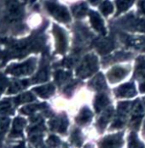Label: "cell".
Returning <instances> with one entry per match:
<instances>
[{"instance_id":"1","label":"cell","mask_w":145,"mask_h":148,"mask_svg":"<svg viewBox=\"0 0 145 148\" xmlns=\"http://www.w3.org/2000/svg\"><path fill=\"white\" fill-rule=\"evenodd\" d=\"M97 70V59L94 56L90 55L86 56L83 63L80 65V66L78 69L77 74L85 78L88 76H90Z\"/></svg>"},{"instance_id":"2","label":"cell","mask_w":145,"mask_h":148,"mask_svg":"<svg viewBox=\"0 0 145 148\" xmlns=\"http://www.w3.org/2000/svg\"><path fill=\"white\" fill-rule=\"evenodd\" d=\"M45 6L48 11L55 18H57L58 21H63V22H68L70 21L69 13L65 7L61 6L53 2H47L45 3Z\"/></svg>"},{"instance_id":"3","label":"cell","mask_w":145,"mask_h":148,"mask_svg":"<svg viewBox=\"0 0 145 148\" xmlns=\"http://www.w3.org/2000/svg\"><path fill=\"white\" fill-rule=\"evenodd\" d=\"M35 67V60L30 59L24 63L13 65L10 66L7 70L9 73H11L14 76H21V75H28L32 73Z\"/></svg>"},{"instance_id":"4","label":"cell","mask_w":145,"mask_h":148,"mask_svg":"<svg viewBox=\"0 0 145 148\" xmlns=\"http://www.w3.org/2000/svg\"><path fill=\"white\" fill-rule=\"evenodd\" d=\"M22 15L21 6L18 0H10L7 7V16L10 21H18Z\"/></svg>"},{"instance_id":"5","label":"cell","mask_w":145,"mask_h":148,"mask_svg":"<svg viewBox=\"0 0 145 148\" xmlns=\"http://www.w3.org/2000/svg\"><path fill=\"white\" fill-rule=\"evenodd\" d=\"M54 33L57 41V50L60 53H64L67 48V38L65 32L58 27L57 26L54 27Z\"/></svg>"},{"instance_id":"6","label":"cell","mask_w":145,"mask_h":148,"mask_svg":"<svg viewBox=\"0 0 145 148\" xmlns=\"http://www.w3.org/2000/svg\"><path fill=\"white\" fill-rule=\"evenodd\" d=\"M136 89L133 84H126L116 89V95L119 97H131L136 95Z\"/></svg>"},{"instance_id":"7","label":"cell","mask_w":145,"mask_h":148,"mask_svg":"<svg viewBox=\"0 0 145 148\" xmlns=\"http://www.w3.org/2000/svg\"><path fill=\"white\" fill-rule=\"evenodd\" d=\"M90 22H91L92 27L97 32H99L102 34L105 35L106 31H105V27L103 25V21L102 20L100 15L94 11H90Z\"/></svg>"},{"instance_id":"8","label":"cell","mask_w":145,"mask_h":148,"mask_svg":"<svg viewBox=\"0 0 145 148\" xmlns=\"http://www.w3.org/2000/svg\"><path fill=\"white\" fill-rule=\"evenodd\" d=\"M127 73H128V71L126 68L117 66V67L113 68L108 73V78H109L110 82L115 83V82H118V81L121 80Z\"/></svg>"},{"instance_id":"9","label":"cell","mask_w":145,"mask_h":148,"mask_svg":"<svg viewBox=\"0 0 145 148\" xmlns=\"http://www.w3.org/2000/svg\"><path fill=\"white\" fill-rule=\"evenodd\" d=\"M122 144L121 134H115L105 138L101 143L102 147H119Z\"/></svg>"},{"instance_id":"10","label":"cell","mask_w":145,"mask_h":148,"mask_svg":"<svg viewBox=\"0 0 145 148\" xmlns=\"http://www.w3.org/2000/svg\"><path fill=\"white\" fill-rule=\"evenodd\" d=\"M34 91L39 95H40L41 97L47 98V97H49L50 95H51L53 94L54 87L51 84H50V85H44V86H41V87H39V88L34 89Z\"/></svg>"},{"instance_id":"11","label":"cell","mask_w":145,"mask_h":148,"mask_svg":"<svg viewBox=\"0 0 145 148\" xmlns=\"http://www.w3.org/2000/svg\"><path fill=\"white\" fill-rule=\"evenodd\" d=\"M109 102L108 97L105 95H100L96 98L95 101V109L97 112H99L104 106H106Z\"/></svg>"},{"instance_id":"12","label":"cell","mask_w":145,"mask_h":148,"mask_svg":"<svg viewBox=\"0 0 145 148\" xmlns=\"http://www.w3.org/2000/svg\"><path fill=\"white\" fill-rule=\"evenodd\" d=\"M97 48H98V51L101 53V54H103V53H108L109 52L111 49H114L115 45L112 42L110 41H107V40H103V41H101L99 43H97Z\"/></svg>"},{"instance_id":"13","label":"cell","mask_w":145,"mask_h":148,"mask_svg":"<svg viewBox=\"0 0 145 148\" xmlns=\"http://www.w3.org/2000/svg\"><path fill=\"white\" fill-rule=\"evenodd\" d=\"M133 2H134V0H116V5H117V9H118L117 15L126 10L132 4Z\"/></svg>"},{"instance_id":"14","label":"cell","mask_w":145,"mask_h":148,"mask_svg":"<svg viewBox=\"0 0 145 148\" xmlns=\"http://www.w3.org/2000/svg\"><path fill=\"white\" fill-rule=\"evenodd\" d=\"M91 85L96 89L102 90L103 89H106V84L104 81V78L102 74H98L91 82Z\"/></svg>"},{"instance_id":"15","label":"cell","mask_w":145,"mask_h":148,"mask_svg":"<svg viewBox=\"0 0 145 148\" xmlns=\"http://www.w3.org/2000/svg\"><path fill=\"white\" fill-rule=\"evenodd\" d=\"M91 117H92V113L90 112V111L89 109H87L86 107L82 110L79 116L77 118V121L79 123H86L90 120Z\"/></svg>"},{"instance_id":"16","label":"cell","mask_w":145,"mask_h":148,"mask_svg":"<svg viewBox=\"0 0 145 148\" xmlns=\"http://www.w3.org/2000/svg\"><path fill=\"white\" fill-rule=\"evenodd\" d=\"M28 85V81H16V82H14L12 84H11V86H10V88L9 89V94H13V93H15V92H17V91H20V90H21V89H23L24 88H26L27 86Z\"/></svg>"},{"instance_id":"17","label":"cell","mask_w":145,"mask_h":148,"mask_svg":"<svg viewBox=\"0 0 145 148\" xmlns=\"http://www.w3.org/2000/svg\"><path fill=\"white\" fill-rule=\"evenodd\" d=\"M136 76L144 77L145 78V60L142 57H140L137 60V66H136Z\"/></svg>"},{"instance_id":"18","label":"cell","mask_w":145,"mask_h":148,"mask_svg":"<svg viewBox=\"0 0 145 148\" xmlns=\"http://www.w3.org/2000/svg\"><path fill=\"white\" fill-rule=\"evenodd\" d=\"M127 44L137 49H145V38H128Z\"/></svg>"},{"instance_id":"19","label":"cell","mask_w":145,"mask_h":148,"mask_svg":"<svg viewBox=\"0 0 145 148\" xmlns=\"http://www.w3.org/2000/svg\"><path fill=\"white\" fill-rule=\"evenodd\" d=\"M87 6L85 3H81L79 4L75 5L72 8V13L76 17H81L86 13Z\"/></svg>"},{"instance_id":"20","label":"cell","mask_w":145,"mask_h":148,"mask_svg":"<svg viewBox=\"0 0 145 148\" xmlns=\"http://www.w3.org/2000/svg\"><path fill=\"white\" fill-rule=\"evenodd\" d=\"M25 124H26V121L24 119L21 118H16L14 119V123H13V133H21Z\"/></svg>"},{"instance_id":"21","label":"cell","mask_w":145,"mask_h":148,"mask_svg":"<svg viewBox=\"0 0 145 148\" xmlns=\"http://www.w3.org/2000/svg\"><path fill=\"white\" fill-rule=\"evenodd\" d=\"M13 105L10 101H4L0 102V113H9L13 111Z\"/></svg>"},{"instance_id":"22","label":"cell","mask_w":145,"mask_h":148,"mask_svg":"<svg viewBox=\"0 0 145 148\" xmlns=\"http://www.w3.org/2000/svg\"><path fill=\"white\" fill-rule=\"evenodd\" d=\"M111 114H112V111L111 110H108V111H106L103 113V115L102 116L101 119H99V121H98V126H99V128L103 129L106 126V124L109 121V119L111 117Z\"/></svg>"},{"instance_id":"23","label":"cell","mask_w":145,"mask_h":148,"mask_svg":"<svg viewBox=\"0 0 145 148\" xmlns=\"http://www.w3.org/2000/svg\"><path fill=\"white\" fill-rule=\"evenodd\" d=\"M33 100H34V97H33V95L31 93H25V94H22V95H19L14 100V101L16 103H25V102L32 101Z\"/></svg>"},{"instance_id":"24","label":"cell","mask_w":145,"mask_h":148,"mask_svg":"<svg viewBox=\"0 0 145 148\" xmlns=\"http://www.w3.org/2000/svg\"><path fill=\"white\" fill-rule=\"evenodd\" d=\"M102 13L104 15H108L110 13L113 12V5L109 1H105L102 3L101 7H100Z\"/></svg>"},{"instance_id":"25","label":"cell","mask_w":145,"mask_h":148,"mask_svg":"<svg viewBox=\"0 0 145 148\" xmlns=\"http://www.w3.org/2000/svg\"><path fill=\"white\" fill-rule=\"evenodd\" d=\"M41 107H43V106H41V105L40 106L39 105H29L27 106H24L21 110V112L22 113H25V114H30V113L33 112L34 111H36L37 109H39Z\"/></svg>"},{"instance_id":"26","label":"cell","mask_w":145,"mask_h":148,"mask_svg":"<svg viewBox=\"0 0 145 148\" xmlns=\"http://www.w3.org/2000/svg\"><path fill=\"white\" fill-rule=\"evenodd\" d=\"M10 119L7 118H0V134L5 133V131L9 128Z\"/></svg>"},{"instance_id":"27","label":"cell","mask_w":145,"mask_h":148,"mask_svg":"<svg viewBox=\"0 0 145 148\" xmlns=\"http://www.w3.org/2000/svg\"><path fill=\"white\" fill-rule=\"evenodd\" d=\"M130 147H141L142 145L138 142V140H137V136H136V134L134 133H132V134L130 135Z\"/></svg>"},{"instance_id":"28","label":"cell","mask_w":145,"mask_h":148,"mask_svg":"<svg viewBox=\"0 0 145 148\" xmlns=\"http://www.w3.org/2000/svg\"><path fill=\"white\" fill-rule=\"evenodd\" d=\"M48 143L50 144L51 146H56L57 144L59 143V140H58L57 137H56V136H51V137L49 139Z\"/></svg>"},{"instance_id":"29","label":"cell","mask_w":145,"mask_h":148,"mask_svg":"<svg viewBox=\"0 0 145 148\" xmlns=\"http://www.w3.org/2000/svg\"><path fill=\"white\" fill-rule=\"evenodd\" d=\"M4 87H5V81L3 78H0V93L3 91Z\"/></svg>"},{"instance_id":"30","label":"cell","mask_w":145,"mask_h":148,"mask_svg":"<svg viewBox=\"0 0 145 148\" xmlns=\"http://www.w3.org/2000/svg\"><path fill=\"white\" fill-rule=\"evenodd\" d=\"M139 6H140V8H141V10H142V11L145 14V0H143V1L140 2Z\"/></svg>"},{"instance_id":"31","label":"cell","mask_w":145,"mask_h":148,"mask_svg":"<svg viewBox=\"0 0 145 148\" xmlns=\"http://www.w3.org/2000/svg\"><path fill=\"white\" fill-rule=\"evenodd\" d=\"M139 89H140V91H141V92H145V83L144 84H142L140 85Z\"/></svg>"},{"instance_id":"32","label":"cell","mask_w":145,"mask_h":148,"mask_svg":"<svg viewBox=\"0 0 145 148\" xmlns=\"http://www.w3.org/2000/svg\"><path fill=\"white\" fill-rule=\"evenodd\" d=\"M90 2L91 3H93V4H96V3H97L99 2V0H90Z\"/></svg>"},{"instance_id":"33","label":"cell","mask_w":145,"mask_h":148,"mask_svg":"<svg viewBox=\"0 0 145 148\" xmlns=\"http://www.w3.org/2000/svg\"><path fill=\"white\" fill-rule=\"evenodd\" d=\"M33 1H35V0H32V2H33Z\"/></svg>"}]
</instances>
